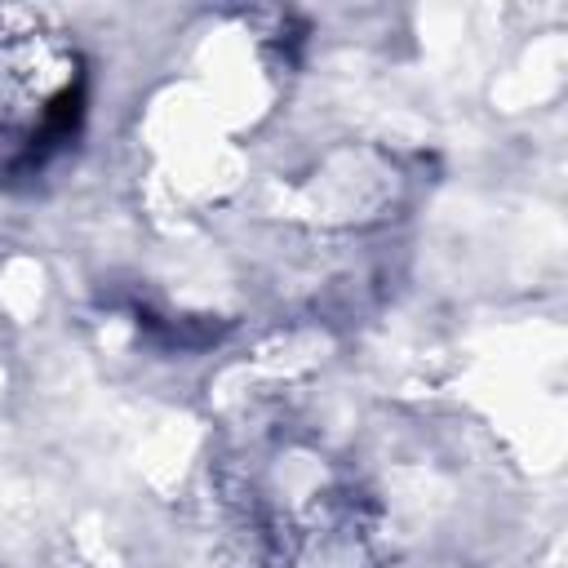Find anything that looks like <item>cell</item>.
I'll return each mask as SVG.
<instances>
[{
	"label": "cell",
	"mask_w": 568,
	"mask_h": 568,
	"mask_svg": "<svg viewBox=\"0 0 568 568\" xmlns=\"http://www.w3.org/2000/svg\"><path fill=\"white\" fill-rule=\"evenodd\" d=\"M89 106L80 44L40 13L0 9V182L62 155Z\"/></svg>",
	"instance_id": "obj_1"
}]
</instances>
